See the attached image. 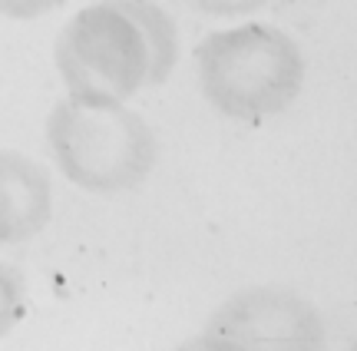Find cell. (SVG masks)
Listing matches in <instances>:
<instances>
[{
    "label": "cell",
    "mask_w": 357,
    "mask_h": 351,
    "mask_svg": "<svg viewBox=\"0 0 357 351\" xmlns=\"http://www.w3.org/2000/svg\"><path fill=\"white\" fill-rule=\"evenodd\" d=\"M24 318V285L13 269L0 262V338H7Z\"/></svg>",
    "instance_id": "obj_6"
},
{
    "label": "cell",
    "mask_w": 357,
    "mask_h": 351,
    "mask_svg": "<svg viewBox=\"0 0 357 351\" xmlns=\"http://www.w3.org/2000/svg\"><path fill=\"white\" fill-rule=\"evenodd\" d=\"M50 176L20 149H0V246L26 242L50 222Z\"/></svg>",
    "instance_id": "obj_5"
},
{
    "label": "cell",
    "mask_w": 357,
    "mask_h": 351,
    "mask_svg": "<svg viewBox=\"0 0 357 351\" xmlns=\"http://www.w3.org/2000/svg\"><path fill=\"white\" fill-rule=\"evenodd\" d=\"M63 0H0V13L13 17V20H30V17H43V13L56 10Z\"/></svg>",
    "instance_id": "obj_7"
},
{
    "label": "cell",
    "mask_w": 357,
    "mask_h": 351,
    "mask_svg": "<svg viewBox=\"0 0 357 351\" xmlns=\"http://www.w3.org/2000/svg\"><path fill=\"white\" fill-rule=\"evenodd\" d=\"M47 143L66 179L96 195L129 193L149 179L159 143L149 123L119 100L66 93L50 110Z\"/></svg>",
    "instance_id": "obj_2"
},
{
    "label": "cell",
    "mask_w": 357,
    "mask_h": 351,
    "mask_svg": "<svg viewBox=\"0 0 357 351\" xmlns=\"http://www.w3.org/2000/svg\"><path fill=\"white\" fill-rule=\"evenodd\" d=\"M324 322L298 292L258 285L231 295L199 335V348H321Z\"/></svg>",
    "instance_id": "obj_4"
},
{
    "label": "cell",
    "mask_w": 357,
    "mask_h": 351,
    "mask_svg": "<svg viewBox=\"0 0 357 351\" xmlns=\"http://www.w3.org/2000/svg\"><path fill=\"white\" fill-rule=\"evenodd\" d=\"M205 100L231 119H265L298 100L305 57L284 30L245 24L218 30L199 43Z\"/></svg>",
    "instance_id": "obj_3"
},
{
    "label": "cell",
    "mask_w": 357,
    "mask_h": 351,
    "mask_svg": "<svg viewBox=\"0 0 357 351\" xmlns=\"http://www.w3.org/2000/svg\"><path fill=\"white\" fill-rule=\"evenodd\" d=\"M178 60L176 24L153 0L89 3L56 37V70L66 90L126 103L166 83Z\"/></svg>",
    "instance_id": "obj_1"
},
{
    "label": "cell",
    "mask_w": 357,
    "mask_h": 351,
    "mask_svg": "<svg viewBox=\"0 0 357 351\" xmlns=\"http://www.w3.org/2000/svg\"><path fill=\"white\" fill-rule=\"evenodd\" d=\"M202 10L208 13H222V17H235V13H248L255 10V7H261L265 0H195Z\"/></svg>",
    "instance_id": "obj_8"
}]
</instances>
